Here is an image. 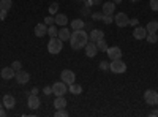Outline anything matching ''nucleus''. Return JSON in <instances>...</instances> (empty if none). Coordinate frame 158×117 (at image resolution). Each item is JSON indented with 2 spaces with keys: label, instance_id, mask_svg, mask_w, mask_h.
Segmentation results:
<instances>
[{
  "label": "nucleus",
  "instance_id": "nucleus-1",
  "mask_svg": "<svg viewBox=\"0 0 158 117\" xmlns=\"http://www.w3.org/2000/svg\"><path fill=\"white\" fill-rule=\"evenodd\" d=\"M89 43V33L85 30H73L71 32V36H70V44L73 49H82L85 48V44Z\"/></svg>",
  "mask_w": 158,
  "mask_h": 117
},
{
  "label": "nucleus",
  "instance_id": "nucleus-2",
  "mask_svg": "<svg viewBox=\"0 0 158 117\" xmlns=\"http://www.w3.org/2000/svg\"><path fill=\"white\" fill-rule=\"evenodd\" d=\"M62 48H63V41L60 40L59 36L51 38V40H49V43H48V51H49V54H52V56L59 54L60 51H62Z\"/></svg>",
  "mask_w": 158,
  "mask_h": 117
},
{
  "label": "nucleus",
  "instance_id": "nucleus-3",
  "mask_svg": "<svg viewBox=\"0 0 158 117\" xmlns=\"http://www.w3.org/2000/svg\"><path fill=\"white\" fill-rule=\"evenodd\" d=\"M109 71L115 73V74H122L127 71V63L122 60V59H115V60H111L109 63Z\"/></svg>",
  "mask_w": 158,
  "mask_h": 117
},
{
  "label": "nucleus",
  "instance_id": "nucleus-4",
  "mask_svg": "<svg viewBox=\"0 0 158 117\" xmlns=\"http://www.w3.org/2000/svg\"><path fill=\"white\" fill-rule=\"evenodd\" d=\"M52 94H54L56 97H65V94H67V84H65L62 79L54 82L52 84Z\"/></svg>",
  "mask_w": 158,
  "mask_h": 117
},
{
  "label": "nucleus",
  "instance_id": "nucleus-5",
  "mask_svg": "<svg viewBox=\"0 0 158 117\" xmlns=\"http://www.w3.org/2000/svg\"><path fill=\"white\" fill-rule=\"evenodd\" d=\"M156 100H158V92H155L153 89H147L146 92H144V101H146L147 105L155 106Z\"/></svg>",
  "mask_w": 158,
  "mask_h": 117
},
{
  "label": "nucleus",
  "instance_id": "nucleus-6",
  "mask_svg": "<svg viewBox=\"0 0 158 117\" xmlns=\"http://www.w3.org/2000/svg\"><path fill=\"white\" fill-rule=\"evenodd\" d=\"M114 22L117 24V27H127V25H130V18L125 13H117L114 16Z\"/></svg>",
  "mask_w": 158,
  "mask_h": 117
},
{
  "label": "nucleus",
  "instance_id": "nucleus-7",
  "mask_svg": "<svg viewBox=\"0 0 158 117\" xmlns=\"http://www.w3.org/2000/svg\"><path fill=\"white\" fill-rule=\"evenodd\" d=\"M60 79L65 82V84H73L74 81H76V74L71 71V70H63L62 73H60Z\"/></svg>",
  "mask_w": 158,
  "mask_h": 117
},
{
  "label": "nucleus",
  "instance_id": "nucleus-8",
  "mask_svg": "<svg viewBox=\"0 0 158 117\" xmlns=\"http://www.w3.org/2000/svg\"><path fill=\"white\" fill-rule=\"evenodd\" d=\"M106 54H108V57H109L111 60H115V59H122V49L118 48V46H111V48H108Z\"/></svg>",
  "mask_w": 158,
  "mask_h": 117
},
{
  "label": "nucleus",
  "instance_id": "nucleus-9",
  "mask_svg": "<svg viewBox=\"0 0 158 117\" xmlns=\"http://www.w3.org/2000/svg\"><path fill=\"white\" fill-rule=\"evenodd\" d=\"M103 38H104V32L100 29H94L89 33V41H92V43H97V41L103 40Z\"/></svg>",
  "mask_w": 158,
  "mask_h": 117
},
{
  "label": "nucleus",
  "instance_id": "nucleus-10",
  "mask_svg": "<svg viewBox=\"0 0 158 117\" xmlns=\"http://www.w3.org/2000/svg\"><path fill=\"white\" fill-rule=\"evenodd\" d=\"M16 82L18 84H27L29 81H30V74L27 73V71H22V70H19V71H16Z\"/></svg>",
  "mask_w": 158,
  "mask_h": 117
},
{
  "label": "nucleus",
  "instance_id": "nucleus-11",
  "mask_svg": "<svg viewBox=\"0 0 158 117\" xmlns=\"http://www.w3.org/2000/svg\"><path fill=\"white\" fill-rule=\"evenodd\" d=\"M85 56L87 57H90V59H94L95 56H97V52H98V48H97V44L95 43H92V41H89L87 44H85Z\"/></svg>",
  "mask_w": 158,
  "mask_h": 117
},
{
  "label": "nucleus",
  "instance_id": "nucleus-12",
  "mask_svg": "<svg viewBox=\"0 0 158 117\" xmlns=\"http://www.w3.org/2000/svg\"><path fill=\"white\" fill-rule=\"evenodd\" d=\"M147 29L146 27H139V25H136L135 30H133V36L136 38V40H146V36H147Z\"/></svg>",
  "mask_w": 158,
  "mask_h": 117
},
{
  "label": "nucleus",
  "instance_id": "nucleus-13",
  "mask_svg": "<svg viewBox=\"0 0 158 117\" xmlns=\"http://www.w3.org/2000/svg\"><path fill=\"white\" fill-rule=\"evenodd\" d=\"M33 32H35V36H38V38H43L44 35H48V25H46L44 22H41V24H36Z\"/></svg>",
  "mask_w": 158,
  "mask_h": 117
},
{
  "label": "nucleus",
  "instance_id": "nucleus-14",
  "mask_svg": "<svg viewBox=\"0 0 158 117\" xmlns=\"http://www.w3.org/2000/svg\"><path fill=\"white\" fill-rule=\"evenodd\" d=\"M27 105H29V108L30 109H38L40 108V105H41V101H40V98H38V95H29V98H27Z\"/></svg>",
  "mask_w": 158,
  "mask_h": 117
},
{
  "label": "nucleus",
  "instance_id": "nucleus-15",
  "mask_svg": "<svg viewBox=\"0 0 158 117\" xmlns=\"http://www.w3.org/2000/svg\"><path fill=\"white\" fill-rule=\"evenodd\" d=\"M3 106L5 108H8V109H13V108H15L16 106V98L15 97H13V95H10V94H6L5 97H3Z\"/></svg>",
  "mask_w": 158,
  "mask_h": 117
},
{
  "label": "nucleus",
  "instance_id": "nucleus-16",
  "mask_svg": "<svg viewBox=\"0 0 158 117\" xmlns=\"http://www.w3.org/2000/svg\"><path fill=\"white\" fill-rule=\"evenodd\" d=\"M62 41H70V36H71V30L67 29V25H63L62 29H59V35H57Z\"/></svg>",
  "mask_w": 158,
  "mask_h": 117
},
{
  "label": "nucleus",
  "instance_id": "nucleus-17",
  "mask_svg": "<svg viewBox=\"0 0 158 117\" xmlns=\"http://www.w3.org/2000/svg\"><path fill=\"white\" fill-rule=\"evenodd\" d=\"M16 76V71L13 70V67H6L2 70V79H13Z\"/></svg>",
  "mask_w": 158,
  "mask_h": 117
},
{
  "label": "nucleus",
  "instance_id": "nucleus-18",
  "mask_svg": "<svg viewBox=\"0 0 158 117\" xmlns=\"http://www.w3.org/2000/svg\"><path fill=\"white\" fill-rule=\"evenodd\" d=\"M114 11H115V3L114 2H104L103 15H114Z\"/></svg>",
  "mask_w": 158,
  "mask_h": 117
},
{
  "label": "nucleus",
  "instance_id": "nucleus-19",
  "mask_svg": "<svg viewBox=\"0 0 158 117\" xmlns=\"http://www.w3.org/2000/svg\"><path fill=\"white\" fill-rule=\"evenodd\" d=\"M54 18H56V25H60V27H63V25H67V24H68V18H67V15L57 13Z\"/></svg>",
  "mask_w": 158,
  "mask_h": 117
},
{
  "label": "nucleus",
  "instance_id": "nucleus-20",
  "mask_svg": "<svg viewBox=\"0 0 158 117\" xmlns=\"http://www.w3.org/2000/svg\"><path fill=\"white\" fill-rule=\"evenodd\" d=\"M68 92L73 94V95H81V94H82V86L73 82V84H70V87H68Z\"/></svg>",
  "mask_w": 158,
  "mask_h": 117
},
{
  "label": "nucleus",
  "instance_id": "nucleus-21",
  "mask_svg": "<svg viewBox=\"0 0 158 117\" xmlns=\"http://www.w3.org/2000/svg\"><path fill=\"white\" fill-rule=\"evenodd\" d=\"M54 108H56V109L67 108V98H65V97H57L56 101H54Z\"/></svg>",
  "mask_w": 158,
  "mask_h": 117
},
{
  "label": "nucleus",
  "instance_id": "nucleus-22",
  "mask_svg": "<svg viewBox=\"0 0 158 117\" xmlns=\"http://www.w3.org/2000/svg\"><path fill=\"white\" fill-rule=\"evenodd\" d=\"M84 27H85V24H84L82 19L77 18V19H73V21H71V29H73V30H81V29H84Z\"/></svg>",
  "mask_w": 158,
  "mask_h": 117
},
{
  "label": "nucleus",
  "instance_id": "nucleus-23",
  "mask_svg": "<svg viewBox=\"0 0 158 117\" xmlns=\"http://www.w3.org/2000/svg\"><path fill=\"white\" fill-rule=\"evenodd\" d=\"M146 29H147L149 33H156V30H158V22H156V21H150V22L146 25Z\"/></svg>",
  "mask_w": 158,
  "mask_h": 117
},
{
  "label": "nucleus",
  "instance_id": "nucleus-24",
  "mask_svg": "<svg viewBox=\"0 0 158 117\" xmlns=\"http://www.w3.org/2000/svg\"><path fill=\"white\" fill-rule=\"evenodd\" d=\"M48 35H49L51 38H54V36L59 35V29H57V25H56V24L48 25Z\"/></svg>",
  "mask_w": 158,
  "mask_h": 117
},
{
  "label": "nucleus",
  "instance_id": "nucleus-25",
  "mask_svg": "<svg viewBox=\"0 0 158 117\" xmlns=\"http://www.w3.org/2000/svg\"><path fill=\"white\" fill-rule=\"evenodd\" d=\"M97 44V48H98V51H101V52H106V51H108V44H106V41H104V38H103V40H100V41H97L95 43Z\"/></svg>",
  "mask_w": 158,
  "mask_h": 117
},
{
  "label": "nucleus",
  "instance_id": "nucleus-26",
  "mask_svg": "<svg viewBox=\"0 0 158 117\" xmlns=\"http://www.w3.org/2000/svg\"><path fill=\"white\" fill-rule=\"evenodd\" d=\"M11 5H13L11 0H0V8H3V10H6V11L11 8Z\"/></svg>",
  "mask_w": 158,
  "mask_h": 117
},
{
  "label": "nucleus",
  "instance_id": "nucleus-27",
  "mask_svg": "<svg viewBox=\"0 0 158 117\" xmlns=\"http://www.w3.org/2000/svg\"><path fill=\"white\" fill-rule=\"evenodd\" d=\"M103 11H95V13H92L90 15V18L94 19V21H103Z\"/></svg>",
  "mask_w": 158,
  "mask_h": 117
},
{
  "label": "nucleus",
  "instance_id": "nucleus-28",
  "mask_svg": "<svg viewBox=\"0 0 158 117\" xmlns=\"http://www.w3.org/2000/svg\"><path fill=\"white\" fill-rule=\"evenodd\" d=\"M146 40H147L149 43H156V41H158V35H156V33H147Z\"/></svg>",
  "mask_w": 158,
  "mask_h": 117
},
{
  "label": "nucleus",
  "instance_id": "nucleus-29",
  "mask_svg": "<svg viewBox=\"0 0 158 117\" xmlns=\"http://www.w3.org/2000/svg\"><path fill=\"white\" fill-rule=\"evenodd\" d=\"M54 115H56V117H68V111H67V108H63V109H57Z\"/></svg>",
  "mask_w": 158,
  "mask_h": 117
},
{
  "label": "nucleus",
  "instance_id": "nucleus-30",
  "mask_svg": "<svg viewBox=\"0 0 158 117\" xmlns=\"http://www.w3.org/2000/svg\"><path fill=\"white\" fill-rule=\"evenodd\" d=\"M103 22L104 24H112L114 22V15H104L103 16Z\"/></svg>",
  "mask_w": 158,
  "mask_h": 117
},
{
  "label": "nucleus",
  "instance_id": "nucleus-31",
  "mask_svg": "<svg viewBox=\"0 0 158 117\" xmlns=\"http://www.w3.org/2000/svg\"><path fill=\"white\" fill-rule=\"evenodd\" d=\"M57 11H59V5H57V3H52V5L49 6V13H51L52 16H56Z\"/></svg>",
  "mask_w": 158,
  "mask_h": 117
},
{
  "label": "nucleus",
  "instance_id": "nucleus-32",
  "mask_svg": "<svg viewBox=\"0 0 158 117\" xmlns=\"http://www.w3.org/2000/svg\"><path fill=\"white\" fill-rule=\"evenodd\" d=\"M11 67H13V70H15V71H19V70H22V63L19 60H15V62L11 63Z\"/></svg>",
  "mask_w": 158,
  "mask_h": 117
},
{
  "label": "nucleus",
  "instance_id": "nucleus-33",
  "mask_svg": "<svg viewBox=\"0 0 158 117\" xmlns=\"http://www.w3.org/2000/svg\"><path fill=\"white\" fill-rule=\"evenodd\" d=\"M44 24H46V25H52V24H56V18L52 16V15H49L48 18H44Z\"/></svg>",
  "mask_w": 158,
  "mask_h": 117
},
{
  "label": "nucleus",
  "instance_id": "nucleus-34",
  "mask_svg": "<svg viewBox=\"0 0 158 117\" xmlns=\"http://www.w3.org/2000/svg\"><path fill=\"white\" fill-rule=\"evenodd\" d=\"M101 2H103V0H87V2H85V6H94V5H103Z\"/></svg>",
  "mask_w": 158,
  "mask_h": 117
},
{
  "label": "nucleus",
  "instance_id": "nucleus-35",
  "mask_svg": "<svg viewBox=\"0 0 158 117\" xmlns=\"http://www.w3.org/2000/svg\"><path fill=\"white\" fill-rule=\"evenodd\" d=\"M100 70H101V71H109V63L104 62V60L100 62Z\"/></svg>",
  "mask_w": 158,
  "mask_h": 117
},
{
  "label": "nucleus",
  "instance_id": "nucleus-36",
  "mask_svg": "<svg viewBox=\"0 0 158 117\" xmlns=\"http://www.w3.org/2000/svg\"><path fill=\"white\" fill-rule=\"evenodd\" d=\"M150 10L158 11V0H150Z\"/></svg>",
  "mask_w": 158,
  "mask_h": 117
},
{
  "label": "nucleus",
  "instance_id": "nucleus-37",
  "mask_svg": "<svg viewBox=\"0 0 158 117\" xmlns=\"http://www.w3.org/2000/svg\"><path fill=\"white\" fill-rule=\"evenodd\" d=\"M43 94H44V95H51V94H52V86H46V87L43 89Z\"/></svg>",
  "mask_w": 158,
  "mask_h": 117
},
{
  "label": "nucleus",
  "instance_id": "nucleus-38",
  "mask_svg": "<svg viewBox=\"0 0 158 117\" xmlns=\"http://www.w3.org/2000/svg\"><path fill=\"white\" fill-rule=\"evenodd\" d=\"M90 6H84L82 10H81V13H82V15L84 16H89V15H92V13H90V10H89Z\"/></svg>",
  "mask_w": 158,
  "mask_h": 117
},
{
  "label": "nucleus",
  "instance_id": "nucleus-39",
  "mask_svg": "<svg viewBox=\"0 0 158 117\" xmlns=\"http://www.w3.org/2000/svg\"><path fill=\"white\" fill-rule=\"evenodd\" d=\"M6 13H8L6 10H3V8H0V19H2V21H3L5 18H6Z\"/></svg>",
  "mask_w": 158,
  "mask_h": 117
},
{
  "label": "nucleus",
  "instance_id": "nucleus-40",
  "mask_svg": "<svg viewBox=\"0 0 158 117\" xmlns=\"http://www.w3.org/2000/svg\"><path fill=\"white\" fill-rule=\"evenodd\" d=\"M6 112H5V108H3V103H0V117H5Z\"/></svg>",
  "mask_w": 158,
  "mask_h": 117
},
{
  "label": "nucleus",
  "instance_id": "nucleus-41",
  "mask_svg": "<svg viewBox=\"0 0 158 117\" xmlns=\"http://www.w3.org/2000/svg\"><path fill=\"white\" fill-rule=\"evenodd\" d=\"M138 24H139V21H138L136 18H133V19H130V25H133V27H136Z\"/></svg>",
  "mask_w": 158,
  "mask_h": 117
},
{
  "label": "nucleus",
  "instance_id": "nucleus-42",
  "mask_svg": "<svg viewBox=\"0 0 158 117\" xmlns=\"http://www.w3.org/2000/svg\"><path fill=\"white\" fill-rule=\"evenodd\" d=\"M149 115H150V117H158V111L155 109V111H152V112H150Z\"/></svg>",
  "mask_w": 158,
  "mask_h": 117
},
{
  "label": "nucleus",
  "instance_id": "nucleus-43",
  "mask_svg": "<svg viewBox=\"0 0 158 117\" xmlns=\"http://www.w3.org/2000/svg\"><path fill=\"white\" fill-rule=\"evenodd\" d=\"M30 94H32V95H36V94H38V87H33Z\"/></svg>",
  "mask_w": 158,
  "mask_h": 117
},
{
  "label": "nucleus",
  "instance_id": "nucleus-44",
  "mask_svg": "<svg viewBox=\"0 0 158 117\" xmlns=\"http://www.w3.org/2000/svg\"><path fill=\"white\" fill-rule=\"evenodd\" d=\"M112 2H114V3L117 5V3H120V2H122V0H112Z\"/></svg>",
  "mask_w": 158,
  "mask_h": 117
},
{
  "label": "nucleus",
  "instance_id": "nucleus-45",
  "mask_svg": "<svg viewBox=\"0 0 158 117\" xmlns=\"http://www.w3.org/2000/svg\"><path fill=\"white\" fill-rule=\"evenodd\" d=\"M128 2H133V3H136V2H139V0H128Z\"/></svg>",
  "mask_w": 158,
  "mask_h": 117
},
{
  "label": "nucleus",
  "instance_id": "nucleus-46",
  "mask_svg": "<svg viewBox=\"0 0 158 117\" xmlns=\"http://www.w3.org/2000/svg\"><path fill=\"white\" fill-rule=\"evenodd\" d=\"M155 106H158V100H156V103H155Z\"/></svg>",
  "mask_w": 158,
  "mask_h": 117
},
{
  "label": "nucleus",
  "instance_id": "nucleus-47",
  "mask_svg": "<svg viewBox=\"0 0 158 117\" xmlns=\"http://www.w3.org/2000/svg\"><path fill=\"white\" fill-rule=\"evenodd\" d=\"M79 2H87V0H79Z\"/></svg>",
  "mask_w": 158,
  "mask_h": 117
}]
</instances>
